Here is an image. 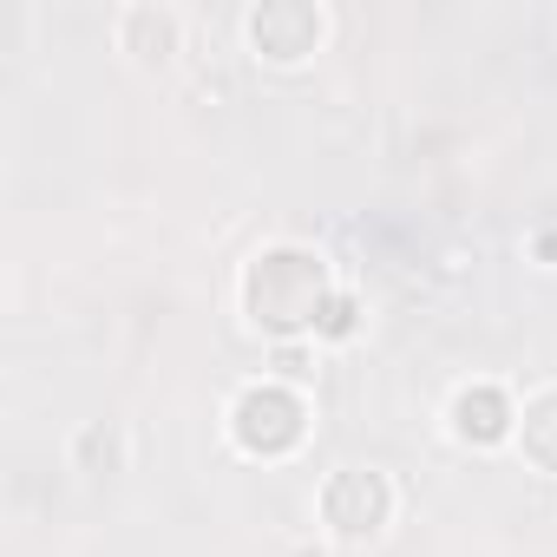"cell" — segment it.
Here are the masks:
<instances>
[{
	"label": "cell",
	"mask_w": 557,
	"mask_h": 557,
	"mask_svg": "<svg viewBox=\"0 0 557 557\" xmlns=\"http://www.w3.org/2000/svg\"><path fill=\"white\" fill-rule=\"evenodd\" d=\"M322 309V269L315 256L302 249H269L256 269H249V315L275 335H289V329H309Z\"/></svg>",
	"instance_id": "cell-1"
},
{
	"label": "cell",
	"mask_w": 557,
	"mask_h": 557,
	"mask_svg": "<svg viewBox=\"0 0 557 557\" xmlns=\"http://www.w3.org/2000/svg\"><path fill=\"white\" fill-rule=\"evenodd\" d=\"M236 440H243L249 453H283V446H296V440H302V407H296V394H283V387H249V394L236 400Z\"/></svg>",
	"instance_id": "cell-2"
},
{
	"label": "cell",
	"mask_w": 557,
	"mask_h": 557,
	"mask_svg": "<svg viewBox=\"0 0 557 557\" xmlns=\"http://www.w3.org/2000/svg\"><path fill=\"white\" fill-rule=\"evenodd\" d=\"M249 40H256V53H269V60H302V53H315V40H322V14L302 8V0H269V8L249 14Z\"/></svg>",
	"instance_id": "cell-3"
},
{
	"label": "cell",
	"mask_w": 557,
	"mask_h": 557,
	"mask_svg": "<svg viewBox=\"0 0 557 557\" xmlns=\"http://www.w3.org/2000/svg\"><path fill=\"white\" fill-rule=\"evenodd\" d=\"M322 505H329V524H335L342 537H368V531H381V518H387V485H381L374 472H342Z\"/></svg>",
	"instance_id": "cell-4"
},
{
	"label": "cell",
	"mask_w": 557,
	"mask_h": 557,
	"mask_svg": "<svg viewBox=\"0 0 557 557\" xmlns=\"http://www.w3.org/2000/svg\"><path fill=\"white\" fill-rule=\"evenodd\" d=\"M505 420H511V413H505V394H498V387H466V394L453 400V426H459V440H479V446H485V440L505 433Z\"/></svg>",
	"instance_id": "cell-5"
},
{
	"label": "cell",
	"mask_w": 557,
	"mask_h": 557,
	"mask_svg": "<svg viewBox=\"0 0 557 557\" xmlns=\"http://www.w3.org/2000/svg\"><path fill=\"white\" fill-rule=\"evenodd\" d=\"M119 27H125V47H132V53H158V60H164V53L177 47V21L158 14V8H132Z\"/></svg>",
	"instance_id": "cell-6"
},
{
	"label": "cell",
	"mask_w": 557,
	"mask_h": 557,
	"mask_svg": "<svg viewBox=\"0 0 557 557\" xmlns=\"http://www.w3.org/2000/svg\"><path fill=\"white\" fill-rule=\"evenodd\" d=\"M524 453H531L544 472H557V394H544V400L524 413Z\"/></svg>",
	"instance_id": "cell-7"
}]
</instances>
